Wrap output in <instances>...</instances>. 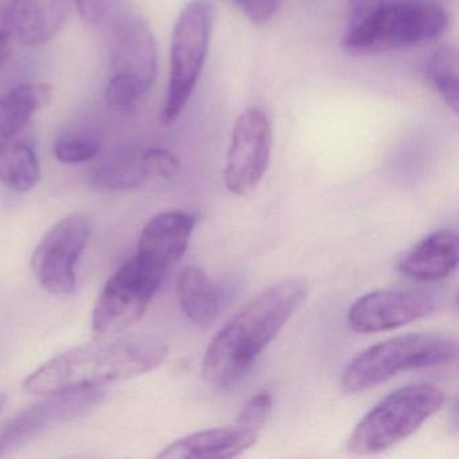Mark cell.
<instances>
[{"instance_id":"cell-5","label":"cell","mask_w":459,"mask_h":459,"mask_svg":"<svg viewBox=\"0 0 459 459\" xmlns=\"http://www.w3.org/2000/svg\"><path fill=\"white\" fill-rule=\"evenodd\" d=\"M445 402L442 389L431 384H413L391 392L354 427L349 453L373 455L394 447L418 431Z\"/></svg>"},{"instance_id":"cell-27","label":"cell","mask_w":459,"mask_h":459,"mask_svg":"<svg viewBox=\"0 0 459 459\" xmlns=\"http://www.w3.org/2000/svg\"><path fill=\"white\" fill-rule=\"evenodd\" d=\"M4 404H6V396L0 394V411L4 410Z\"/></svg>"},{"instance_id":"cell-17","label":"cell","mask_w":459,"mask_h":459,"mask_svg":"<svg viewBox=\"0 0 459 459\" xmlns=\"http://www.w3.org/2000/svg\"><path fill=\"white\" fill-rule=\"evenodd\" d=\"M149 178L143 152L134 147H123L106 155L90 173L91 185L104 192L136 189Z\"/></svg>"},{"instance_id":"cell-18","label":"cell","mask_w":459,"mask_h":459,"mask_svg":"<svg viewBox=\"0 0 459 459\" xmlns=\"http://www.w3.org/2000/svg\"><path fill=\"white\" fill-rule=\"evenodd\" d=\"M177 297L185 316L195 326L204 330L213 326L219 316V294L205 271L193 265L184 268L177 281Z\"/></svg>"},{"instance_id":"cell-14","label":"cell","mask_w":459,"mask_h":459,"mask_svg":"<svg viewBox=\"0 0 459 459\" xmlns=\"http://www.w3.org/2000/svg\"><path fill=\"white\" fill-rule=\"evenodd\" d=\"M195 224V217L184 211L157 214L142 230L136 256L166 273L186 252Z\"/></svg>"},{"instance_id":"cell-23","label":"cell","mask_w":459,"mask_h":459,"mask_svg":"<svg viewBox=\"0 0 459 459\" xmlns=\"http://www.w3.org/2000/svg\"><path fill=\"white\" fill-rule=\"evenodd\" d=\"M144 163L150 178L171 179L178 176L181 163L178 158L166 149H150L143 152Z\"/></svg>"},{"instance_id":"cell-26","label":"cell","mask_w":459,"mask_h":459,"mask_svg":"<svg viewBox=\"0 0 459 459\" xmlns=\"http://www.w3.org/2000/svg\"><path fill=\"white\" fill-rule=\"evenodd\" d=\"M10 52H12V37L7 31H0V69L4 68V64L9 60Z\"/></svg>"},{"instance_id":"cell-19","label":"cell","mask_w":459,"mask_h":459,"mask_svg":"<svg viewBox=\"0 0 459 459\" xmlns=\"http://www.w3.org/2000/svg\"><path fill=\"white\" fill-rule=\"evenodd\" d=\"M50 96L52 88L39 82L17 85L0 96V142L17 138Z\"/></svg>"},{"instance_id":"cell-21","label":"cell","mask_w":459,"mask_h":459,"mask_svg":"<svg viewBox=\"0 0 459 459\" xmlns=\"http://www.w3.org/2000/svg\"><path fill=\"white\" fill-rule=\"evenodd\" d=\"M458 52L453 45L437 48L427 58L426 76L448 108L458 115Z\"/></svg>"},{"instance_id":"cell-11","label":"cell","mask_w":459,"mask_h":459,"mask_svg":"<svg viewBox=\"0 0 459 459\" xmlns=\"http://www.w3.org/2000/svg\"><path fill=\"white\" fill-rule=\"evenodd\" d=\"M434 310V300L424 292L378 290L351 306L348 324L357 333L388 332L429 316Z\"/></svg>"},{"instance_id":"cell-3","label":"cell","mask_w":459,"mask_h":459,"mask_svg":"<svg viewBox=\"0 0 459 459\" xmlns=\"http://www.w3.org/2000/svg\"><path fill=\"white\" fill-rule=\"evenodd\" d=\"M450 18L426 0H385L359 13L342 47L351 55H380L431 44L447 30Z\"/></svg>"},{"instance_id":"cell-15","label":"cell","mask_w":459,"mask_h":459,"mask_svg":"<svg viewBox=\"0 0 459 459\" xmlns=\"http://www.w3.org/2000/svg\"><path fill=\"white\" fill-rule=\"evenodd\" d=\"M68 0H12L4 15L7 33L29 47L47 44L65 22Z\"/></svg>"},{"instance_id":"cell-25","label":"cell","mask_w":459,"mask_h":459,"mask_svg":"<svg viewBox=\"0 0 459 459\" xmlns=\"http://www.w3.org/2000/svg\"><path fill=\"white\" fill-rule=\"evenodd\" d=\"M77 13L90 25H98L108 15L114 0H74Z\"/></svg>"},{"instance_id":"cell-22","label":"cell","mask_w":459,"mask_h":459,"mask_svg":"<svg viewBox=\"0 0 459 459\" xmlns=\"http://www.w3.org/2000/svg\"><path fill=\"white\" fill-rule=\"evenodd\" d=\"M100 142L92 136H69L55 144V157L66 165H80L98 157Z\"/></svg>"},{"instance_id":"cell-9","label":"cell","mask_w":459,"mask_h":459,"mask_svg":"<svg viewBox=\"0 0 459 459\" xmlns=\"http://www.w3.org/2000/svg\"><path fill=\"white\" fill-rule=\"evenodd\" d=\"M273 125L267 112L252 107L241 112L232 131L224 182L236 195H248L256 190L267 173L273 152Z\"/></svg>"},{"instance_id":"cell-20","label":"cell","mask_w":459,"mask_h":459,"mask_svg":"<svg viewBox=\"0 0 459 459\" xmlns=\"http://www.w3.org/2000/svg\"><path fill=\"white\" fill-rule=\"evenodd\" d=\"M41 179L39 158L30 144L17 138L0 142V182L18 193L30 192Z\"/></svg>"},{"instance_id":"cell-4","label":"cell","mask_w":459,"mask_h":459,"mask_svg":"<svg viewBox=\"0 0 459 459\" xmlns=\"http://www.w3.org/2000/svg\"><path fill=\"white\" fill-rule=\"evenodd\" d=\"M458 357V342L446 333L397 335L354 357L343 370L341 385L349 394L375 388L407 370L447 364Z\"/></svg>"},{"instance_id":"cell-2","label":"cell","mask_w":459,"mask_h":459,"mask_svg":"<svg viewBox=\"0 0 459 459\" xmlns=\"http://www.w3.org/2000/svg\"><path fill=\"white\" fill-rule=\"evenodd\" d=\"M168 354L165 340L150 333L96 340L53 357L23 381V388L47 396L128 380L160 367Z\"/></svg>"},{"instance_id":"cell-13","label":"cell","mask_w":459,"mask_h":459,"mask_svg":"<svg viewBox=\"0 0 459 459\" xmlns=\"http://www.w3.org/2000/svg\"><path fill=\"white\" fill-rule=\"evenodd\" d=\"M260 427L236 418L228 426L193 432L169 445L158 458L225 459L240 455L256 443Z\"/></svg>"},{"instance_id":"cell-12","label":"cell","mask_w":459,"mask_h":459,"mask_svg":"<svg viewBox=\"0 0 459 459\" xmlns=\"http://www.w3.org/2000/svg\"><path fill=\"white\" fill-rule=\"evenodd\" d=\"M157 74V42L152 29L141 18H128L115 34L111 77L130 80L149 92Z\"/></svg>"},{"instance_id":"cell-10","label":"cell","mask_w":459,"mask_h":459,"mask_svg":"<svg viewBox=\"0 0 459 459\" xmlns=\"http://www.w3.org/2000/svg\"><path fill=\"white\" fill-rule=\"evenodd\" d=\"M106 392L100 386L47 394V399L15 416L0 429V456L12 453L47 429L65 423L95 407Z\"/></svg>"},{"instance_id":"cell-6","label":"cell","mask_w":459,"mask_h":459,"mask_svg":"<svg viewBox=\"0 0 459 459\" xmlns=\"http://www.w3.org/2000/svg\"><path fill=\"white\" fill-rule=\"evenodd\" d=\"M213 7L208 0L186 4L176 25L170 50V74L160 119L171 125L181 117L203 74L211 47Z\"/></svg>"},{"instance_id":"cell-7","label":"cell","mask_w":459,"mask_h":459,"mask_svg":"<svg viewBox=\"0 0 459 459\" xmlns=\"http://www.w3.org/2000/svg\"><path fill=\"white\" fill-rule=\"evenodd\" d=\"M165 273L142 262L138 256L126 262L101 290L92 313L95 340L117 337L146 313Z\"/></svg>"},{"instance_id":"cell-1","label":"cell","mask_w":459,"mask_h":459,"mask_svg":"<svg viewBox=\"0 0 459 459\" xmlns=\"http://www.w3.org/2000/svg\"><path fill=\"white\" fill-rule=\"evenodd\" d=\"M307 292L306 281L292 278L252 298L209 343L203 361L204 380L216 389L235 386L299 310Z\"/></svg>"},{"instance_id":"cell-16","label":"cell","mask_w":459,"mask_h":459,"mask_svg":"<svg viewBox=\"0 0 459 459\" xmlns=\"http://www.w3.org/2000/svg\"><path fill=\"white\" fill-rule=\"evenodd\" d=\"M458 265V235L454 230L431 233L403 256L399 271L418 281H437L450 276Z\"/></svg>"},{"instance_id":"cell-8","label":"cell","mask_w":459,"mask_h":459,"mask_svg":"<svg viewBox=\"0 0 459 459\" xmlns=\"http://www.w3.org/2000/svg\"><path fill=\"white\" fill-rule=\"evenodd\" d=\"M92 221L85 214L64 217L53 225L37 247L31 268L42 289L55 295H69L76 289V264L87 248Z\"/></svg>"},{"instance_id":"cell-24","label":"cell","mask_w":459,"mask_h":459,"mask_svg":"<svg viewBox=\"0 0 459 459\" xmlns=\"http://www.w3.org/2000/svg\"><path fill=\"white\" fill-rule=\"evenodd\" d=\"M236 9L254 25L270 22L278 12L281 0H230Z\"/></svg>"}]
</instances>
